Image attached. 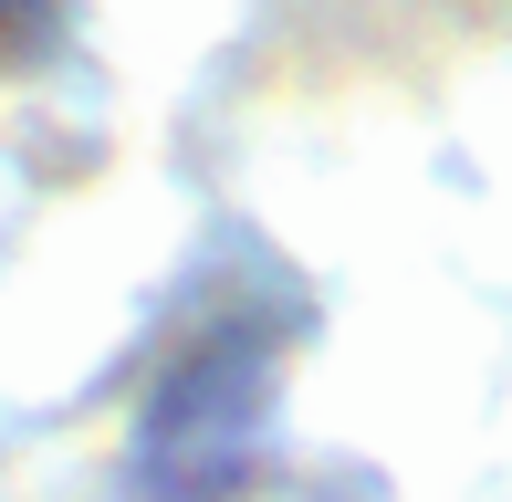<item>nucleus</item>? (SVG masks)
<instances>
[{"label": "nucleus", "instance_id": "1", "mask_svg": "<svg viewBox=\"0 0 512 502\" xmlns=\"http://www.w3.org/2000/svg\"><path fill=\"white\" fill-rule=\"evenodd\" d=\"M251 450H262V335H220L168 377L136 461L157 502H230Z\"/></svg>", "mask_w": 512, "mask_h": 502}]
</instances>
